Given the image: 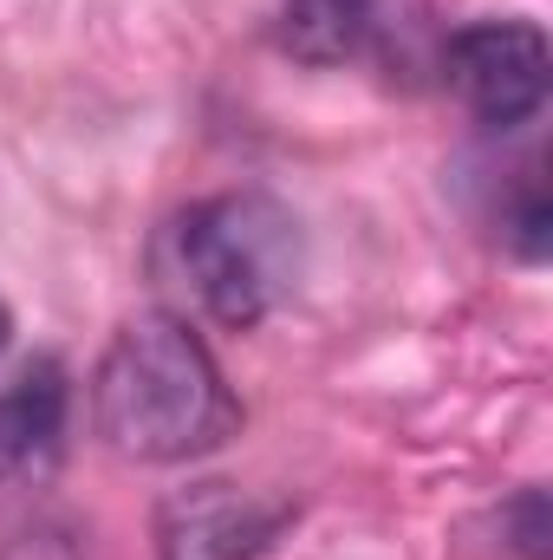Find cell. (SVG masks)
<instances>
[{
    "instance_id": "obj_1",
    "label": "cell",
    "mask_w": 553,
    "mask_h": 560,
    "mask_svg": "<svg viewBox=\"0 0 553 560\" xmlns=\"http://www.w3.org/2000/svg\"><path fill=\"white\" fill-rule=\"evenodd\" d=\"M92 423L131 463H196L242 430V405L189 319L138 313L92 372Z\"/></svg>"
},
{
    "instance_id": "obj_2",
    "label": "cell",
    "mask_w": 553,
    "mask_h": 560,
    "mask_svg": "<svg viewBox=\"0 0 553 560\" xmlns=\"http://www.w3.org/2000/svg\"><path fill=\"white\" fill-rule=\"evenodd\" d=\"M169 268L215 326H261L299 275V222L261 189L189 202L169 222Z\"/></svg>"
},
{
    "instance_id": "obj_3",
    "label": "cell",
    "mask_w": 553,
    "mask_h": 560,
    "mask_svg": "<svg viewBox=\"0 0 553 560\" xmlns=\"http://www.w3.org/2000/svg\"><path fill=\"white\" fill-rule=\"evenodd\" d=\"M548 72L553 52L534 20H475L449 39V85L495 131H515L548 105Z\"/></svg>"
},
{
    "instance_id": "obj_4",
    "label": "cell",
    "mask_w": 553,
    "mask_h": 560,
    "mask_svg": "<svg viewBox=\"0 0 553 560\" xmlns=\"http://www.w3.org/2000/svg\"><path fill=\"white\" fill-rule=\"evenodd\" d=\"M286 502L242 482H189L156 509V560H255L286 528Z\"/></svg>"
},
{
    "instance_id": "obj_5",
    "label": "cell",
    "mask_w": 553,
    "mask_h": 560,
    "mask_svg": "<svg viewBox=\"0 0 553 560\" xmlns=\"http://www.w3.org/2000/svg\"><path fill=\"white\" fill-rule=\"evenodd\" d=\"M66 443V372L39 359L0 392V489L39 482Z\"/></svg>"
},
{
    "instance_id": "obj_6",
    "label": "cell",
    "mask_w": 553,
    "mask_h": 560,
    "mask_svg": "<svg viewBox=\"0 0 553 560\" xmlns=\"http://www.w3.org/2000/svg\"><path fill=\"white\" fill-rule=\"evenodd\" d=\"M378 26V0H280L274 39L299 66H345L365 52Z\"/></svg>"
},
{
    "instance_id": "obj_7",
    "label": "cell",
    "mask_w": 553,
    "mask_h": 560,
    "mask_svg": "<svg viewBox=\"0 0 553 560\" xmlns=\"http://www.w3.org/2000/svg\"><path fill=\"white\" fill-rule=\"evenodd\" d=\"M7 346H13V313L0 306V352H7Z\"/></svg>"
}]
</instances>
